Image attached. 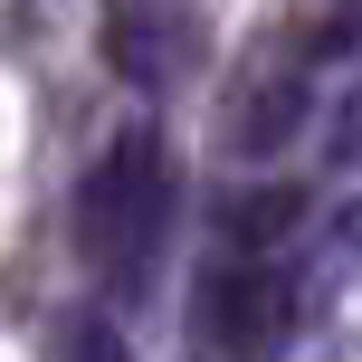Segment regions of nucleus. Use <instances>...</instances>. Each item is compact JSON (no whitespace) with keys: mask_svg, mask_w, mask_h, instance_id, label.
<instances>
[{"mask_svg":"<svg viewBox=\"0 0 362 362\" xmlns=\"http://www.w3.org/2000/svg\"><path fill=\"white\" fill-rule=\"evenodd\" d=\"M67 362H134V353H124V334H115L105 315H86V325L67 334Z\"/></svg>","mask_w":362,"mask_h":362,"instance_id":"obj_7","label":"nucleus"},{"mask_svg":"<svg viewBox=\"0 0 362 362\" xmlns=\"http://www.w3.org/2000/svg\"><path fill=\"white\" fill-rule=\"evenodd\" d=\"M105 48H115V67L134 86H163L172 76V10L163 0H115L105 10Z\"/></svg>","mask_w":362,"mask_h":362,"instance_id":"obj_5","label":"nucleus"},{"mask_svg":"<svg viewBox=\"0 0 362 362\" xmlns=\"http://www.w3.org/2000/svg\"><path fill=\"white\" fill-rule=\"evenodd\" d=\"M334 257H344V267H362V200L334 219Z\"/></svg>","mask_w":362,"mask_h":362,"instance_id":"obj_8","label":"nucleus"},{"mask_svg":"<svg viewBox=\"0 0 362 362\" xmlns=\"http://www.w3.org/2000/svg\"><path fill=\"white\" fill-rule=\"evenodd\" d=\"M163 229H172V153L153 124H124L76 181V257L115 296H134L163 257Z\"/></svg>","mask_w":362,"mask_h":362,"instance_id":"obj_1","label":"nucleus"},{"mask_svg":"<svg viewBox=\"0 0 362 362\" xmlns=\"http://www.w3.org/2000/svg\"><path fill=\"white\" fill-rule=\"evenodd\" d=\"M325 163H334V172H362V86L344 95V115H334V134H325Z\"/></svg>","mask_w":362,"mask_h":362,"instance_id":"obj_6","label":"nucleus"},{"mask_svg":"<svg viewBox=\"0 0 362 362\" xmlns=\"http://www.w3.org/2000/svg\"><path fill=\"white\" fill-rule=\"evenodd\" d=\"M296 219H305V191H296V181L238 191V200H229V248H219V257H257V267H276V248L296 238Z\"/></svg>","mask_w":362,"mask_h":362,"instance_id":"obj_4","label":"nucleus"},{"mask_svg":"<svg viewBox=\"0 0 362 362\" xmlns=\"http://www.w3.org/2000/svg\"><path fill=\"white\" fill-rule=\"evenodd\" d=\"M286 267H257V257H219L200 276V344L229 353V362H257L286 344Z\"/></svg>","mask_w":362,"mask_h":362,"instance_id":"obj_3","label":"nucleus"},{"mask_svg":"<svg viewBox=\"0 0 362 362\" xmlns=\"http://www.w3.org/2000/svg\"><path fill=\"white\" fill-rule=\"evenodd\" d=\"M305 124H315V48H276L229 86L219 144H229V163H276V153H296Z\"/></svg>","mask_w":362,"mask_h":362,"instance_id":"obj_2","label":"nucleus"}]
</instances>
